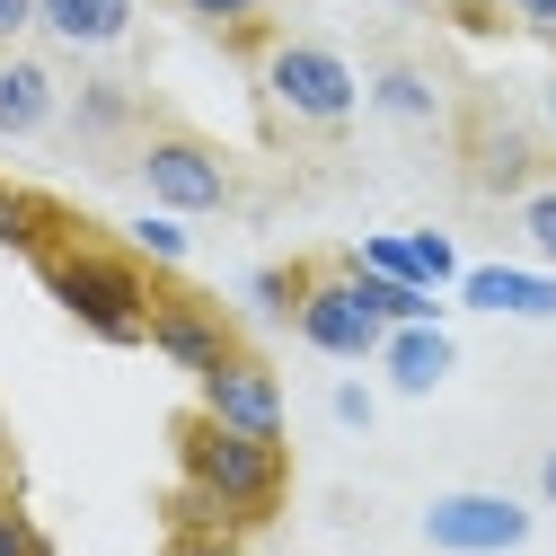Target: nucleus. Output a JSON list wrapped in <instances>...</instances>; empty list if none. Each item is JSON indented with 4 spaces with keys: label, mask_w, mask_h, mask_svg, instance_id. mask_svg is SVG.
<instances>
[{
    "label": "nucleus",
    "mask_w": 556,
    "mask_h": 556,
    "mask_svg": "<svg viewBox=\"0 0 556 556\" xmlns=\"http://www.w3.org/2000/svg\"><path fill=\"white\" fill-rule=\"evenodd\" d=\"M301 283H309V265H256V274H248V301H256V318H283V327H292Z\"/></svg>",
    "instance_id": "17"
},
{
    "label": "nucleus",
    "mask_w": 556,
    "mask_h": 556,
    "mask_svg": "<svg viewBox=\"0 0 556 556\" xmlns=\"http://www.w3.org/2000/svg\"><path fill=\"white\" fill-rule=\"evenodd\" d=\"M265 98L309 132H344L363 115V72L318 36H283V45H265Z\"/></svg>",
    "instance_id": "3"
},
{
    "label": "nucleus",
    "mask_w": 556,
    "mask_h": 556,
    "mask_svg": "<svg viewBox=\"0 0 556 556\" xmlns=\"http://www.w3.org/2000/svg\"><path fill=\"white\" fill-rule=\"evenodd\" d=\"M513 18L521 27H556V0H513Z\"/></svg>",
    "instance_id": "26"
},
{
    "label": "nucleus",
    "mask_w": 556,
    "mask_h": 556,
    "mask_svg": "<svg viewBox=\"0 0 556 556\" xmlns=\"http://www.w3.org/2000/svg\"><path fill=\"white\" fill-rule=\"evenodd\" d=\"M132 177L160 213L177 222H203V213H230V160L213 142H194V132H151L142 151H132Z\"/></svg>",
    "instance_id": "4"
},
{
    "label": "nucleus",
    "mask_w": 556,
    "mask_h": 556,
    "mask_svg": "<svg viewBox=\"0 0 556 556\" xmlns=\"http://www.w3.org/2000/svg\"><path fill=\"white\" fill-rule=\"evenodd\" d=\"M354 265L389 274V283H425V265H415V239H406V230H371V239L354 248ZM425 292H433V283H425Z\"/></svg>",
    "instance_id": "18"
},
{
    "label": "nucleus",
    "mask_w": 556,
    "mask_h": 556,
    "mask_svg": "<svg viewBox=\"0 0 556 556\" xmlns=\"http://www.w3.org/2000/svg\"><path fill=\"white\" fill-rule=\"evenodd\" d=\"M547 115H556V80H547Z\"/></svg>",
    "instance_id": "30"
},
{
    "label": "nucleus",
    "mask_w": 556,
    "mask_h": 556,
    "mask_svg": "<svg viewBox=\"0 0 556 556\" xmlns=\"http://www.w3.org/2000/svg\"><path fill=\"white\" fill-rule=\"evenodd\" d=\"M36 27L72 53H106L132 36V0H36Z\"/></svg>",
    "instance_id": "12"
},
{
    "label": "nucleus",
    "mask_w": 556,
    "mask_h": 556,
    "mask_svg": "<svg viewBox=\"0 0 556 556\" xmlns=\"http://www.w3.org/2000/svg\"><path fill=\"white\" fill-rule=\"evenodd\" d=\"M521 239H530V256L556 274V186H530V194H521Z\"/></svg>",
    "instance_id": "20"
},
{
    "label": "nucleus",
    "mask_w": 556,
    "mask_h": 556,
    "mask_svg": "<svg viewBox=\"0 0 556 556\" xmlns=\"http://www.w3.org/2000/svg\"><path fill=\"white\" fill-rule=\"evenodd\" d=\"M0 459H10V425H0Z\"/></svg>",
    "instance_id": "29"
},
{
    "label": "nucleus",
    "mask_w": 556,
    "mask_h": 556,
    "mask_svg": "<svg viewBox=\"0 0 556 556\" xmlns=\"http://www.w3.org/2000/svg\"><path fill=\"white\" fill-rule=\"evenodd\" d=\"M194 406L230 433H256V442H283V380H274L256 354H230L222 371L194 380Z\"/></svg>",
    "instance_id": "8"
},
{
    "label": "nucleus",
    "mask_w": 556,
    "mask_h": 556,
    "mask_svg": "<svg viewBox=\"0 0 556 556\" xmlns=\"http://www.w3.org/2000/svg\"><path fill=\"white\" fill-rule=\"evenodd\" d=\"M151 354L168 363V371H186V380H203V371H222L230 354H239V336H230V309H213V301H194V292H160L151 301Z\"/></svg>",
    "instance_id": "7"
},
{
    "label": "nucleus",
    "mask_w": 556,
    "mask_h": 556,
    "mask_svg": "<svg viewBox=\"0 0 556 556\" xmlns=\"http://www.w3.org/2000/svg\"><path fill=\"white\" fill-rule=\"evenodd\" d=\"M539 504H556V451L539 459Z\"/></svg>",
    "instance_id": "27"
},
{
    "label": "nucleus",
    "mask_w": 556,
    "mask_h": 556,
    "mask_svg": "<svg viewBox=\"0 0 556 556\" xmlns=\"http://www.w3.org/2000/svg\"><path fill=\"white\" fill-rule=\"evenodd\" d=\"M0 556H53L45 530L27 521V504H0Z\"/></svg>",
    "instance_id": "23"
},
{
    "label": "nucleus",
    "mask_w": 556,
    "mask_h": 556,
    "mask_svg": "<svg viewBox=\"0 0 556 556\" xmlns=\"http://www.w3.org/2000/svg\"><path fill=\"white\" fill-rule=\"evenodd\" d=\"M62 98H72V89L53 80L45 53H18V45L0 53V142H36V132H53Z\"/></svg>",
    "instance_id": "10"
},
{
    "label": "nucleus",
    "mask_w": 556,
    "mask_h": 556,
    "mask_svg": "<svg viewBox=\"0 0 556 556\" xmlns=\"http://www.w3.org/2000/svg\"><path fill=\"white\" fill-rule=\"evenodd\" d=\"M45 292H53V309L72 318V327H89L98 344H142L151 336V283H142V265L132 256H115V248H89V239H53L45 256Z\"/></svg>",
    "instance_id": "2"
},
{
    "label": "nucleus",
    "mask_w": 556,
    "mask_h": 556,
    "mask_svg": "<svg viewBox=\"0 0 556 556\" xmlns=\"http://www.w3.org/2000/svg\"><path fill=\"white\" fill-rule=\"evenodd\" d=\"M389 124H406V132H425V124H442V80L425 72V62H380L371 72V89H363Z\"/></svg>",
    "instance_id": "13"
},
{
    "label": "nucleus",
    "mask_w": 556,
    "mask_h": 556,
    "mask_svg": "<svg viewBox=\"0 0 556 556\" xmlns=\"http://www.w3.org/2000/svg\"><path fill=\"white\" fill-rule=\"evenodd\" d=\"M177 556H230V547H222V539H186Z\"/></svg>",
    "instance_id": "28"
},
{
    "label": "nucleus",
    "mask_w": 556,
    "mask_h": 556,
    "mask_svg": "<svg viewBox=\"0 0 556 556\" xmlns=\"http://www.w3.org/2000/svg\"><path fill=\"white\" fill-rule=\"evenodd\" d=\"M336 425H354V433L371 425V389H363V380H344V389H336Z\"/></svg>",
    "instance_id": "24"
},
{
    "label": "nucleus",
    "mask_w": 556,
    "mask_h": 556,
    "mask_svg": "<svg viewBox=\"0 0 556 556\" xmlns=\"http://www.w3.org/2000/svg\"><path fill=\"white\" fill-rule=\"evenodd\" d=\"M530 504L521 495H495V485H459V495H433L425 504V547L442 556H513L530 547Z\"/></svg>",
    "instance_id": "6"
},
{
    "label": "nucleus",
    "mask_w": 556,
    "mask_h": 556,
    "mask_svg": "<svg viewBox=\"0 0 556 556\" xmlns=\"http://www.w3.org/2000/svg\"><path fill=\"white\" fill-rule=\"evenodd\" d=\"M177 477H186V513L213 521V530H256L283 513V485H292V459L283 442H256V433H230L213 415H186L177 425Z\"/></svg>",
    "instance_id": "1"
},
{
    "label": "nucleus",
    "mask_w": 556,
    "mask_h": 556,
    "mask_svg": "<svg viewBox=\"0 0 556 556\" xmlns=\"http://www.w3.org/2000/svg\"><path fill=\"white\" fill-rule=\"evenodd\" d=\"M468 168H477V186H530V124L485 115L468 142Z\"/></svg>",
    "instance_id": "14"
},
{
    "label": "nucleus",
    "mask_w": 556,
    "mask_h": 556,
    "mask_svg": "<svg viewBox=\"0 0 556 556\" xmlns=\"http://www.w3.org/2000/svg\"><path fill=\"white\" fill-rule=\"evenodd\" d=\"M0 248L10 256H45L53 248V203L27 186H0Z\"/></svg>",
    "instance_id": "16"
},
{
    "label": "nucleus",
    "mask_w": 556,
    "mask_h": 556,
    "mask_svg": "<svg viewBox=\"0 0 556 556\" xmlns=\"http://www.w3.org/2000/svg\"><path fill=\"white\" fill-rule=\"evenodd\" d=\"M124 239H132V256H160V265H186V256H194V239H186V222H177V213H160V203H151V213L132 222Z\"/></svg>",
    "instance_id": "19"
},
{
    "label": "nucleus",
    "mask_w": 556,
    "mask_h": 556,
    "mask_svg": "<svg viewBox=\"0 0 556 556\" xmlns=\"http://www.w3.org/2000/svg\"><path fill=\"white\" fill-rule=\"evenodd\" d=\"M36 27V0H0V45H18Z\"/></svg>",
    "instance_id": "25"
},
{
    "label": "nucleus",
    "mask_w": 556,
    "mask_h": 556,
    "mask_svg": "<svg viewBox=\"0 0 556 556\" xmlns=\"http://www.w3.org/2000/svg\"><path fill=\"white\" fill-rule=\"evenodd\" d=\"M459 309H477V318H556V274L547 265H468Z\"/></svg>",
    "instance_id": "11"
},
{
    "label": "nucleus",
    "mask_w": 556,
    "mask_h": 556,
    "mask_svg": "<svg viewBox=\"0 0 556 556\" xmlns=\"http://www.w3.org/2000/svg\"><path fill=\"white\" fill-rule=\"evenodd\" d=\"M406 239H415V265H425V283H433V292H451L459 274H468V265H459V239H451V230H406Z\"/></svg>",
    "instance_id": "21"
},
{
    "label": "nucleus",
    "mask_w": 556,
    "mask_h": 556,
    "mask_svg": "<svg viewBox=\"0 0 556 556\" xmlns=\"http://www.w3.org/2000/svg\"><path fill=\"white\" fill-rule=\"evenodd\" d=\"M292 336L309 344V354H327V363H371L380 354V336H389V318L363 301V283L344 265H309V283H301V309H292Z\"/></svg>",
    "instance_id": "5"
},
{
    "label": "nucleus",
    "mask_w": 556,
    "mask_h": 556,
    "mask_svg": "<svg viewBox=\"0 0 556 556\" xmlns=\"http://www.w3.org/2000/svg\"><path fill=\"white\" fill-rule=\"evenodd\" d=\"M177 10H186L194 27H256L265 0H177Z\"/></svg>",
    "instance_id": "22"
},
{
    "label": "nucleus",
    "mask_w": 556,
    "mask_h": 556,
    "mask_svg": "<svg viewBox=\"0 0 556 556\" xmlns=\"http://www.w3.org/2000/svg\"><path fill=\"white\" fill-rule=\"evenodd\" d=\"M62 115H72V132L98 151V142H115V132H132L142 124V106H132V89H115V80H80L72 98H62Z\"/></svg>",
    "instance_id": "15"
},
{
    "label": "nucleus",
    "mask_w": 556,
    "mask_h": 556,
    "mask_svg": "<svg viewBox=\"0 0 556 556\" xmlns=\"http://www.w3.org/2000/svg\"><path fill=\"white\" fill-rule=\"evenodd\" d=\"M380 380L397 389V397H433L451 371H459V336L442 327V318H415V327H389L380 336Z\"/></svg>",
    "instance_id": "9"
}]
</instances>
